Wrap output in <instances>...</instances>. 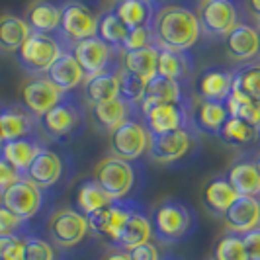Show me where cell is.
Returning a JSON list of instances; mask_svg holds the SVG:
<instances>
[{
    "instance_id": "1",
    "label": "cell",
    "mask_w": 260,
    "mask_h": 260,
    "mask_svg": "<svg viewBox=\"0 0 260 260\" xmlns=\"http://www.w3.org/2000/svg\"><path fill=\"white\" fill-rule=\"evenodd\" d=\"M153 38L158 49L188 53L202 38V27L196 10L186 4L165 2L153 20Z\"/></svg>"
},
{
    "instance_id": "2",
    "label": "cell",
    "mask_w": 260,
    "mask_h": 260,
    "mask_svg": "<svg viewBox=\"0 0 260 260\" xmlns=\"http://www.w3.org/2000/svg\"><path fill=\"white\" fill-rule=\"evenodd\" d=\"M153 237L162 245H178L188 241L198 229V215L182 200L169 198L151 211Z\"/></svg>"
},
{
    "instance_id": "3",
    "label": "cell",
    "mask_w": 260,
    "mask_h": 260,
    "mask_svg": "<svg viewBox=\"0 0 260 260\" xmlns=\"http://www.w3.org/2000/svg\"><path fill=\"white\" fill-rule=\"evenodd\" d=\"M84 125L86 112L73 92H67L59 104L39 117V129L53 141H69L77 137L84 129Z\"/></svg>"
},
{
    "instance_id": "4",
    "label": "cell",
    "mask_w": 260,
    "mask_h": 260,
    "mask_svg": "<svg viewBox=\"0 0 260 260\" xmlns=\"http://www.w3.org/2000/svg\"><path fill=\"white\" fill-rule=\"evenodd\" d=\"M63 51H67V47L59 36L31 31L29 38L24 41V45L16 53H18L20 65L24 67L27 73L39 77V75H45L49 71V67L61 57Z\"/></svg>"
},
{
    "instance_id": "5",
    "label": "cell",
    "mask_w": 260,
    "mask_h": 260,
    "mask_svg": "<svg viewBox=\"0 0 260 260\" xmlns=\"http://www.w3.org/2000/svg\"><path fill=\"white\" fill-rule=\"evenodd\" d=\"M92 178L104 188L112 200H131L129 194L137 182V167L129 160L110 155L94 167Z\"/></svg>"
},
{
    "instance_id": "6",
    "label": "cell",
    "mask_w": 260,
    "mask_h": 260,
    "mask_svg": "<svg viewBox=\"0 0 260 260\" xmlns=\"http://www.w3.org/2000/svg\"><path fill=\"white\" fill-rule=\"evenodd\" d=\"M100 14L84 0H69L61 6V27L59 38L65 45H75L82 39L94 38L98 31Z\"/></svg>"
},
{
    "instance_id": "7",
    "label": "cell",
    "mask_w": 260,
    "mask_h": 260,
    "mask_svg": "<svg viewBox=\"0 0 260 260\" xmlns=\"http://www.w3.org/2000/svg\"><path fill=\"white\" fill-rule=\"evenodd\" d=\"M196 14L202 34L215 39L227 38L243 22L237 0H200Z\"/></svg>"
},
{
    "instance_id": "8",
    "label": "cell",
    "mask_w": 260,
    "mask_h": 260,
    "mask_svg": "<svg viewBox=\"0 0 260 260\" xmlns=\"http://www.w3.org/2000/svg\"><path fill=\"white\" fill-rule=\"evenodd\" d=\"M151 133L141 119V114L123 121L114 131H110V153L112 156L135 162L149 151Z\"/></svg>"
},
{
    "instance_id": "9",
    "label": "cell",
    "mask_w": 260,
    "mask_h": 260,
    "mask_svg": "<svg viewBox=\"0 0 260 260\" xmlns=\"http://www.w3.org/2000/svg\"><path fill=\"white\" fill-rule=\"evenodd\" d=\"M149 133H167L176 129H196L192 104L137 106ZM198 131V129H196Z\"/></svg>"
},
{
    "instance_id": "10",
    "label": "cell",
    "mask_w": 260,
    "mask_h": 260,
    "mask_svg": "<svg viewBox=\"0 0 260 260\" xmlns=\"http://www.w3.org/2000/svg\"><path fill=\"white\" fill-rule=\"evenodd\" d=\"M198 139L196 129H176L167 133H151L147 155L158 165H174L194 149Z\"/></svg>"
},
{
    "instance_id": "11",
    "label": "cell",
    "mask_w": 260,
    "mask_h": 260,
    "mask_svg": "<svg viewBox=\"0 0 260 260\" xmlns=\"http://www.w3.org/2000/svg\"><path fill=\"white\" fill-rule=\"evenodd\" d=\"M137 204L139 202H135V200H116L110 206L86 215L90 233L104 239L110 247H116L117 239L127 223V217Z\"/></svg>"
},
{
    "instance_id": "12",
    "label": "cell",
    "mask_w": 260,
    "mask_h": 260,
    "mask_svg": "<svg viewBox=\"0 0 260 260\" xmlns=\"http://www.w3.org/2000/svg\"><path fill=\"white\" fill-rule=\"evenodd\" d=\"M47 231L51 237V243L59 248H73L84 241V237L90 233L88 219L77 208H61L53 211Z\"/></svg>"
},
{
    "instance_id": "13",
    "label": "cell",
    "mask_w": 260,
    "mask_h": 260,
    "mask_svg": "<svg viewBox=\"0 0 260 260\" xmlns=\"http://www.w3.org/2000/svg\"><path fill=\"white\" fill-rule=\"evenodd\" d=\"M0 204H4L22 221H29L43 209L45 190H41L31 180H27L26 176H22L18 182H14L0 194Z\"/></svg>"
},
{
    "instance_id": "14",
    "label": "cell",
    "mask_w": 260,
    "mask_h": 260,
    "mask_svg": "<svg viewBox=\"0 0 260 260\" xmlns=\"http://www.w3.org/2000/svg\"><path fill=\"white\" fill-rule=\"evenodd\" d=\"M71 53L75 55V59L78 61V65L82 67L86 77L98 75V73L108 71V69H114L121 63L119 61L121 51L110 47L104 39H100L98 36L75 43L71 47Z\"/></svg>"
},
{
    "instance_id": "15",
    "label": "cell",
    "mask_w": 260,
    "mask_h": 260,
    "mask_svg": "<svg viewBox=\"0 0 260 260\" xmlns=\"http://www.w3.org/2000/svg\"><path fill=\"white\" fill-rule=\"evenodd\" d=\"M67 92L57 88L47 77H31L27 78L22 86V102L34 116H45L51 108L59 104L65 98Z\"/></svg>"
},
{
    "instance_id": "16",
    "label": "cell",
    "mask_w": 260,
    "mask_h": 260,
    "mask_svg": "<svg viewBox=\"0 0 260 260\" xmlns=\"http://www.w3.org/2000/svg\"><path fill=\"white\" fill-rule=\"evenodd\" d=\"M65 174V160L57 151H51L47 147H41L34 162L26 170V178L39 186L41 190H51L53 186L61 182Z\"/></svg>"
},
{
    "instance_id": "17",
    "label": "cell",
    "mask_w": 260,
    "mask_h": 260,
    "mask_svg": "<svg viewBox=\"0 0 260 260\" xmlns=\"http://www.w3.org/2000/svg\"><path fill=\"white\" fill-rule=\"evenodd\" d=\"M225 53L231 61L250 63L260 57V38L258 29L247 22H241L233 31L225 38Z\"/></svg>"
},
{
    "instance_id": "18",
    "label": "cell",
    "mask_w": 260,
    "mask_h": 260,
    "mask_svg": "<svg viewBox=\"0 0 260 260\" xmlns=\"http://www.w3.org/2000/svg\"><path fill=\"white\" fill-rule=\"evenodd\" d=\"M135 116H139V108L123 102L121 98H114L108 102L90 106V119L100 133H110L116 129L117 125H121L123 121Z\"/></svg>"
},
{
    "instance_id": "19",
    "label": "cell",
    "mask_w": 260,
    "mask_h": 260,
    "mask_svg": "<svg viewBox=\"0 0 260 260\" xmlns=\"http://www.w3.org/2000/svg\"><path fill=\"white\" fill-rule=\"evenodd\" d=\"M39 125V119L26 106H6L0 110V137L2 141H12L22 137H31Z\"/></svg>"
},
{
    "instance_id": "20",
    "label": "cell",
    "mask_w": 260,
    "mask_h": 260,
    "mask_svg": "<svg viewBox=\"0 0 260 260\" xmlns=\"http://www.w3.org/2000/svg\"><path fill=\"white\" fill-rule=\"evenodd\" d=\"M235 75L229 69L211 67L200 73L196 82V96L200 100H215V102H227L229 94L233 90Z\"/></svg>"
},
{
    "instance_id": "21",
    "label": "cell",
    "mask_w": 260,
    "mask_h": 260,
    "mask_svg": "<svg viewBox=\"0 0 260 260\" xmlns=\"http://www.w3.org/2000/svg\"><path fill=\"white\" fill-rule=\"evenodd\" d=\"M223 221L229 231L245 235L260 225V200L254 196H239L233 206L225 211Z\"/></svg>"
},
{
    "instance_id": "22",
    "label": "cell",
    "mask_w": 260,
    "mask_h": 260,
    "mask_svg": "<svg viewBox=\"0 0 260 260\" xmlns=\"http://www.w3.org/2000/svg\"><path fill=\"white\" fill-rule=\"evenodd\" d=\"M153 237V227H151V215L147 213V209L137 204L135 209L131 211V215L127 217V223L123 227V231L117 239L116 247L121 250H131V248L139 247L143 243H149Z\"/></svg>"
},
{
    "instance_id": "23",
    "label": "cell",
    "mask_w": 260,
    "mask_h": 260,
    "mask_svg": "<svg viewBox=\"0 0 260 260\" xmlns=\"http://www.w3.org/2000/svg\"><path fill=\"white\" fill-rule=\"evenodd\" d=\"M153 104H190V100L182 82L156 75L147 82L143 100L139 102V106Z\"/></svg>"
},
{
    "instance_id": "24",
    "label": "cell",
    "mask_w": 260,
    "mask_h": 260,
    "mask_svg": "<svg viewBox=\"0 0 260 260\" xmlns=\"http://www.w3.org/2000/svg\"><path fill=\"white\" fill-rule=\"evenodd\" d=\"M45 77L51 80L57 88H61L63 92H73L84 82V71L78 65V61L75 59V55L69 51H63L61 57L49 67V71L45 73Z\"/></svg>"
},
{
    "instance_id": "25",
    "label": "cell",
    "mask_w": 260,
    "mask_h": 260,
    "mask_svg": "<svg viewBox=\"0 0 260 260\" xmlns=\"http://www.w3.org/2000/svg\"><path fill=\"white\" fill-rule=\"evenodd\" d=\"M119 65L84 78V100L88 104L94 106L100 104V102H108V100L119 98V80H117V69H119Z\"/></svg>"
},
{
    "instance_id": "26",
    "label": "cell",
    "mask_w": 260,
    "mask_h": 260,
    "mask_svg": "<svg viewBox=\"0 0 260 260\" xmlns=\"http://www.w3.org/2000/svg\"><path fill=\"white\" fill-rule=\"evenodd\" d=\"M194 116V125L198 131L208 133V135H219L229 119V110L225 102H215V100H200L192 108Z\"/></svg>"
},
{
    "instance_id": "27",
    "label": "cell",
    "mask_w": 260,
    "mask_h": 260,
    "mask_svg": "<svg viewBox=\"0 0 260 260\" xmlns=\"http://www.w3.org/2000/svg\"><path fill=\"white\" fill-rule=\"evenodd\" d=\"M43 145L34 137H22V139H12V141H2L0 143V156L10 162L14 169L22 176H26V170L34 162V158L41 151Z\"/></svg>"
},
{
    "instance_id": "28",
    "label": "cell",
    "mask_w": 260,
    "mask_h": 260,
    "mask_svg": "<svg viewBox=\"0 0 260 260\" xmlns=\"http://www.w3.org/2000/svg\"><path fill=\"white\" fill-rule=\"evenodd\" d=\"M237 198H239V194L235 192V188L225 176H217V178L209 180L204 186V192H202L204 206L208 208L209 213H213L217 217L225 215V211L233 206Z\"/></svg>"
},
{
    "instance_id": "29",
    "label": "cell",
    "mask_w": 260,
    "mask_h": 260,
    "mask_svg": "<svg viewBox=\"0 0 260 260\" xmlns=\"http://www.w3.org/2000/svg\"><path fill=\"white\" fill-rule=\"evenodd\" d=\"M227 180L231 182L239 196H254L260 198V172L254 158H239L229 169Z\"/></svg>"
},
{
    "instance_id": "30",
    "label": "cell",
    "mask_w": 260,
    "mask_h": 260,
    "mask_svg": "<svg viewBox=\"0 0 260 260\" xmlns=\"http://www.w3.org/2000/svg\"><path fill=\"white\" fill-rule=\"evenodd\" d=\"M27 26L36 34H59L61 27V6L47 2V0H38L34 2L26 12Z\"/></svg>"
},
{
    "instance_id": "31",
    "label": "cell",
    "mask_w": 260,
    "mask_h": 260,
    "mask_svg": "<svg viewBox=\"0 0 260 260\" xmlns=\"http://www.w3.org/2000/svg\"><path fill=\"white\" fill-rule=\"evenodd\" d=\"M112 10L127 29H135V27L153 26L158 6L145 0H117Z\"/></svg>"
},
{
    "instance_id": "32",
    "label": "cell",
    "mask_w": 260,
    "mask_h": 260,
    "mask_svg": "<svg viewBox=\"0 0 260 260\" xmlns=\"http://www.w3.org/2000/svg\"><path fill=\"white\" fill-rule=\"evenodd\" d=\"M31 29L24 18L16 14H2L0 16V49L6 53H16L24 41L29 38Z\"/></svg>"
},
{
    "instance_id": "33",
    "label": "cell",
    "mask_w": 260,
    "mask_h": 260,
    "mask_svg": "<svg viewBox=\"0 0 260 260\" xmlns=\"http://www.w3.org/2000/svg\"><path fill=\"white\" fill-rule=\"evenodd\" d=\"M156 75L184 82L192 75V57L182 51H170V49H158V61H156Z\"/></svg>"
},
{
    "instance_id": "34",
    "label": "cell",
    "mask_w": 260,
    "mask_h": 260,
    "mask_svg": "<svg viewBox=\"0 0 260 260\" xmlns=\"http://www.w3.org/2000/svg\"><path fill=\"white\" fill-rule=\"evenodd\" d=\"M156 61H158V47L149 45L137 51H121V67L143 80H151L156 77Z\"/></svg>"
},
{
    "instance_id": "35",
    "label": "cell",
    "mask_w": 260,
    "mask_h": 260,
    "mask_svg": "<svg viewBox=\"0 0 260 260\" xmlns=\"http://www.w3.org/2000/svg\"><path fill=\"white\" fill-rule=\"evenodd\" d=\"M112 202H116V200H112L110 196L106 194L104 188L96 182L94 178H88V180L80 182V186H78L77 209L80 213H84V215H90L94 211L110 206Z\"/></svg>"
},
{
    "instance_id": "36",
    "label": "cell",
    "mask_w": 260,
    "mask_h": 260,
    "mask_svg": "<svg viewBox=\"0 0 260 260\" xmlns=\"http://www.w3.org/2000/svg\"><path fill=\"white\" fill-rule=\"evenodd\" d=\"M219 137L223 139V143L231 145V147H250L260 141V131L239 117L229 116Z\"/></svg>"
},
{
    "instance_id": "37",
    "label": "cell",
    "mask_w": 260,
    "mask_h": 260,
    "mask_svg": "<svg viewBox=\"0 0 260 260\" xmlns=\"http://www.w3.org/2000/svg\"><path fill=\"white\" fill-rule=\"evenodd\" d=\"M225 104H227V110H229V116L239 117V119L247 121V123H250L252 127H256L260 131V104L247 98L235 84Z\"/></svg>"
},
{
    "instance_id": "38",
    "label": "cell",
    "mask_w": 260,
    "mask_h": 260,
    "mask_svg": "<svg viewBox=\"0 0 260 260\" xmlns=\"http://www.w3.org/2000/svg\"><path fill=\"white\" fill-rule=\"evenodd\" d=\"M127 31H129V29L123 26V22L117 18L114 10H108V12L100 14L96 36H98L100 39H104L110 47H114V49H117V51H121Z\"/></svg>"
},
{
    "instance_id": "39",
    "label": "cell",
    "mask_w": 260,
    "mask_h": 260,
    "mask_svg": "<svg viewBox=\"0 0 260 260\" xmlns=\"http://www.w3.org/2000/svg\"><path fill=\"white\" fill-rule=\"evenodd\" d=\"M235 86L252 102L260 104V61H250L233 71Z\"/></svg>"
},
{
    "instance_id": "40",
    "label": "cell",
    "mask_w": 260,
    "mask_h": 260,
    "mask_svg": "<svg viewBox=\"0 0 260 260\" xmlns=\"http://www.w3.org/2000/svg\"><path fill=\"white\" fill-rule=\"evenodd\" d=\"M117 80H119V98L131 106H139L147 90V80L125 71L121 65L117 69Z\"/></svg>"
},
{
    "instance_id": "41",
    "label": "cell",
    "mask_w": 260,
    "mask_h": 260,
    "mask_svg": "<svg viewBox=\"0 0 260 260\" xmlns=\"http://www.w3.org/2000/svg\"><path fill=\"white\" fill-rule=\"evenodd\" d=\"M213 260H247V250L243 243V235L229 231L217 241L213 250Z\"/></svg>"
},
{
    "instance_id": "42",
    "label": "cell",
    "mask_w": 260,
    "mask_h": 260,
    "mask_svg": "<svg viewBox=\"0 0 260 260\" xmlns=\"http://www.w3.org/2000/svg\"><path fill=\"white\" fill-rule=\"evenodd\" d=\"M24 260H57V250L55 245L36 237V235H27L24 237Z\"/></svg>"
},
{
    "instance_id": "43",
    "label": "cell",
    "mask_w": 260,
    "mask_h": 260,
    "mask_svg": "<svg viewBox=\"0 0 260 260\" xmlns=\"http://www.w3.org/2000/svg\"><path fill=\"white\" fill-rule=\"evenodd\" d=\"M149 45H155V38H153V26L135 27L129 29L121 51H137V49H145Z\"/></svg>"
},
{
    "instance_id": "44",
    "label": "cell",
    "mask_w": 260,
    "mask_h": 260,
    "mask_svg": "<svg viewBox=\"0 0 260 260\" xmlns=\"http://www.w3.org/2000/svg\"><path fill=\"white\" fill-rule=\"evenodd\" d=\"M24 235H0V260H24Z\"/></svg>"
},
{
    "instance_id": "45",
    "label": "cell",
    "mask_w": 260,
    "mask_h": 260,
    "mask_svg": "<svg viewBox=\"0 0 260 260\" xmlns=\"http://www.w3.org/2000/svg\"><path fill=\"white\" fill-rule=\"evenodd\" d=\"M26 223L18 215H14L4 204H0V235H22L26 229Z\"/></svg>"
},
{
    "instance_id": "46",
    "label": "cell",
    "mask_w": 260,
    "mask_h": 260,
    "mask_svg": "<svg viewBox=\"0 0 260 260\" xmlns=\"http://www.w3.org/2000/svg\"><path fill=\"white\" fill-rule=\"evenodd\" d=\"M243 243L247 250V260H260V225L243 235Z\"/></svg>"
},
{
    "instance_id": "47",
    "label": "cell",
    "mask_w": 260,
    "mask_h": 260,
    "mask_svg": "<svg viewBox=\"0 0 260 260\" xmlns=\"http://www.w3.org/2000/svg\"><path fill=\"white\" fill-rule=\"evenodd\" d=\"M20 178H22V174L14 169L10 162H6V160L0 156V194H2L6 188H10L14 182H18Z\"/></svg>"
},
{
    "instance_id": "48",
    "label": "cell",
    "mask_w": 260,
    "mask_h": 260,
    "mask_svg": "<svg viewBox=\"0 0 260 260\" xmlns=\"http://www.w3.org/2000/svg\"><path fill=\"white\" fill-rule=\"evenodd\" d=\"M127 252H129L131 260H160V252H158L155 243H151V241L139 245V247L131 248Z\"/></svg>"
},
{
    "instance_id": "49",
    "label": "cell",
    "mask_w": 260,
    "mask_h": 260,
    "mask_svg": "<svg viewBox=\"0 0 260 260\" xmlns=\"http://www.w3.org/2000/svg\"><path fill=\"white\" fill-rule=\"evenodd\" d=\"M245 2H247L248 14L260 24V0H245Z\"/></svg>"
},
{
    "instance_id": "50",
    "label": "cell",
    "mask_w": 260,
    "mask_h": 260,
    "mask_svg": "<svg viewBox=\"0 0 260 260\" xmlns=\"http://www.w3.org/2000/svg\"><path fill=\"white\" fill-rule=\"evenodd\" d=\"M104 260H131V256H129V252H127V250L116 248V250H112Z\"/></svg>"
},
{
    "instance_id": "51",
    "label": "cell",
    "mask_w": 260,
    "mask_h": 260,
    "mask_svg": "<svg viewBox=\"0 0 260 260\" xmlns=\"http://www.w3.org/2000/svg\"><path fill=\"white\" fill-rule=\"evenodd\" d=\"M145 2H151V4H155V6H162V4L169 2V0H145Z\"/></svg>"
},
{
    "instance_id": "52",
    "label": "cell",
    "mask_w": 260,
    "mask_h": 260,
    "mask_svg": "<svg viewBox=\"0 0 260 260\" xmlns=\"http://www.w3.org/2000/svg\"><path fill=\"white\" fill-rule=\"evenodd\" d=\"M254 162H256V169H258V172H260V151L256 153V156H254Z\"/></svg>"
},
{
    "instance_id": "53",
    "label": "cell",
    "mask_w": 260,
    "mask_h": 260,
    "mask_svg": "<svg viewBox=\"0 0 260 260\" xmlns=\"http://www.w3.org/2000/svg\"><path fill=\"white\" fill-rule=\"evenodd\" d=\"M160 260H174V258H170V256H169V258H160Z\"/></svg>"
},
{
    "instance_id": "54",
    "label": "cell",
    "mask_w": 260,
    "mask_h": 260,
    "mask_svg": "<svg viewBox=\"0 0 260 260\" xmlns=\"http://www.w3.org/2000/svg\"><path fill=\"white\" fill-rule=\"evenodd\" d=\"M258 38H260V27H258Z\"/></svg>"
},
{
    "instance_id": "55",
    "label": "cell",
    "mask_w": 260,
    "mask_h": 260,
    "mask_svg": "<svg viewBox=\"0 0 260 260\" xmlns=\"http://www.w3.org/2000/svg\"><path fill=\"white\" fill-rule=\"evenodd\" d=\"M0 143H2V137H0Z\"/></svg>"
},
{
    "instance_id": "56",
    "label": "cell",
    "mask_w": 260,
    "mask_h": 260,
    "mask_svg": "<svg viewBox=\"0 0 260 260\" xmlns=\"http://www.w3.org/2000/svg\"><path fill=\"white\" fill-rule=\"evenodd\" d=\"M258 200H260V198H258Z\"/></svg>"
}]
</instances>
